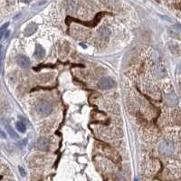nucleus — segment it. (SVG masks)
<instances>
[{"label": "nucleus", "mask_w": 181, "mask_h": 181, "mask_svg": "<svg viewBox=\"0 0 181 181\" xmlns=\"http://www.w3.org/2000/svg\"><path fill=\"white\" fill-rule=\"evenodd\" d=\"M16 60H17V64L22 68L26 69V68H28L30 66V60L28 57H26L25 55H17Z\"/></svg>", "instance_id": "nucleus-4"}, {"label": "nucleus", "mask_w": 181, "mask_h": 181, "mask_svg": "<svg viewBox=\"0 0 181 181\" xmlns=\"http://www.w3.org/2000/svg\"><path fill=\"white\" fill-rule=\"evenodd\" d=\"M179 72H180V73H181V65H180V68H179Z\"/></svg>", "instance_id": "nucleus-18"}, {"label": "nucleus", "mask_w": 181, "mask_h": 181, "mask_svg": "<svg viewBox=\"0 0 181 181\" xmlns=\"http://www.w3.org/2000/svg\"><path fill=\"white\" fill-rule=\"evenodd\" d=\"M110 30L106 27H103V28H101L100 31H99V36L101 37V39L103 40H108L109 37H110Z\"/></svg>", "instance_id": "nucleus-7"}, {"label": "nucleus", "mask_w": 181, "mask_h": 181, "mask_svg": "<svg viewBox=\"0 0 181 181\" xmlns=\"http://www.w3.org/2000/svg\"><path fill=\"white\" fill-rule=\"evenodd\" d=\"M0 138H2V139H7V134L0 129Z\"/></svg>", "instance_id": "nucleus-14"}, {"label": "nucleus", "mask_w": 181, "mask_h": 181, "mask_svg": "<svg viewBox=\"0 0 181 181\" xmlns=\"http://www.w3.org/2000/svg\"><path fill=\"white\" fill-rule=\"evenodd\" d=\"M53 111L52 105L47 102H41L36 106V112L42 116H48Z\"/></svg>", "instance_id": "nucleus-2"}, {"label": "nucleus", "mask_w": 181, "mask_h": 181, "mask_svg": "<svg viewBox=\"0 0 181 181\" xmlns=\"http://www.w3.org/2000/svg\"><path fill=\"white\" fill-rule=\"evenodd\" d=\"M18 168H19V172H20L21 176H26V171H25V169H24V168H23L22 167H19Z\"/></svg>", "instance_id": "nucleus-15"}, {"label": "nucleus", "mask_w": 181, "mask_h": 181, "mask_svg": "<svg viewBox=\"0 0 181 181\" xmlns=\"http://www.w3.org/2000/svg\"><path fill=\"white\" fill-rule=\"evenodd\" d=\"M1 54H2V45L0 44V57H1Z\"/></svg>", "instance_id": "nucleus-17"}, {"label": "nucleus", "mask_w": 181, "mask_h": 181, "mask_svg": "<svg viewBox=\"0 0 181 181\" xmlns=\"http://www.w3.org/2000/svg\"><path fill=\"white\" fill-rule=\"evenodd\" d=\"M175 151V145L170 140H164L158 146V152L165 157L171 156Z\"/></svg>", "instance_id": "nucleus-1"}, {"label": "nucleus", "mask_w": 181, "mask_h": 181, "mask_svg": "<svg viewBox=\"0 0 181 181\" xmlns=\"http://www.w3.org/2000/svg\"><path fill=\"white\" fill-rule=\"evenodd\" d=\"M98 86L102 90H110L115 86V82L112 78L104 77V78L101 79V81L98 83Z\"/></svg>", "instance_id": "nucleus-3"}, {"label": "nucleus", "mask_w": 181, "mask_h": 181, "mask_svg": "<svg viewBox=\"0 0 181 181\" xmlns=\"http://www.w3.org/2000/svg\"><path fill=\"white\" fill-rule=\"evenodd\" d=\"M16 128H17V130L18 131H20L21 133H25L26 130V125H25L23 122H21V121H17V122L16 123Z\"/></svg>", "instance_id": "nucleus-11"}, {"label": "nucleus", "mask_w": 181, "mask_h": 181, "mask_svg": "<svg viewBox=\"0 0 181 181\" xmlns=\"http://www.w3.org/2000/svg\"><path fill=\"white\" fill-rule=\"evenodd\" d=\"M31 1H32V0H21V2L26 3V4H28V3H30Z\"/></svg>", "instance_id": "nucleus-16"}, {"label": "nucleus", "mask_w": 181, "mask_h": 181, "mask_svg": "<svg viewBox=\"0 0 181 181\" xmlns=\"http://www.w3.org/2000/svg\"><path fill=\"white\" fill-rule=\"evenodd\" d=\"M45 55V50L41 46V45H36L35 48V56L37 59H42L44 58Z\"/></svg>", "instance_id": "nucleus-8"}, {"label": "nucleus", "mask_w": 181, "mask_h": 181, "mask_svg": "<svg viewBox=\"0 0 181 181\" xmlns=\"http://www.w3.org/2000/svg\"><path fill=\"white\" fill-rule=\"evenodd\" d=\"M134 181H138V179H137V178H136V179H135V180H134Z\"/></svg>", "instance_id": "nucleus-19"}, {"label": "nucleus", "mask_w": 181, "mask_h": 181, "mask_svg": "<svg viewBox=\"0 0 181 181\" xmlns=\"http://www.w3.org/2000/svg\"><path fill=\"white\" fill-rule=\"evenodd\" d=\"M36 26H35V25H30V26H27V28L26 29V31H25V34H26V35H33V34H35V32L36 31Z\"/></svg>", "instance_id": "nucleus-10"}, {"label": "nucleus", "mask_w": 181, "mask_h": 181, "mask_svg": "<svg viewBox=\"0 0 181 181\" xmlns=\"http://www.w3.org/2000/svg\"><path fill=\"white\" fill-rule=\"evenodd\" d=\"M49 146H50V142L46 138H40L37 140L36 147L40 150H47L49 149Z\"/></svg>", "instance_id": "nucleus-5"}, {"label": "nucleus", "mask_w": 181, "mask_h": 181, "mask_svg": "<svg viewBox=\"0 0 181 181\" xmlns=\"http://www.w3.org/2000/svg\"><path fill=\"white\" fill-rule=\"evenodd\" d=\"M8 26H9V23H6L5 25H3L1 27H0V40H1L4 34H6V31H7V28Z\"/></svg>", "instance_id": "nucleus-13"}, {"label": "nucleus", "mask_w": 181, "mask_h": 181, "mask_svg": "<svg viewBox=\"0 0 181 181\" xmlns=\"http://www.w3.org/2000/svg\"><path fill=\"white\" fill-rule=\"evenodd\" d=\"M168 33H169V35H170L171 36H174V37H177L178 35H179V31H178V29L176 28V27L170 28V29L168 30Z\"/></svg>", "instance_id": "nucleus-12"}, {"label": "nucleus", "mask_w": 181, "mask_h": 181, "mask_svg": "<svg viewBox=\"0 0 181 181\" xmlns=\"http://www.w3.org/2000/svg\"><path fill=\"white\" fill-rule=\"evenodd\" d=\"M166 101H167V103L169 106H176L178 103V99H177L176 95L174 93H171V94H167V97H166Z\"/></svg>", "instance_id": "nucleus-6"}, {"label": "nucleus", "mask_w": 181, "mask_h": 181, "mask_svg": "<svg viewBox=\"0 0 181 181\" xmlns=\"http://www.w3.org/2000/svg\"><path fill=\"white\" fill-rule=\"evenodd\" d=\"M6 129H7V131H8V135H9L12 139H15V140H16V139H18V135H17V133L13 130L12 127H10V126H7Z\"/></svg>", "instance_id": "nucleus-9"}]
</instances>
